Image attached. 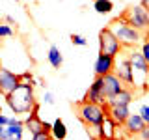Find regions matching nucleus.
<instances>
[{"label":"nucleus","mask_w":149,"mask_h":140,"mask_svg":"<svg viewBox=\"0 0 149 140\" xmlns=\"http://www.w3.org/2000/svg\"><path fill=\"white\" fill-rule=\"evenodd\" d=\"M119 50H123V45L119 43V39L116 37V34L110 30V26L102 28L99 32V52L116 56Z\"/></svg>","instance_id":"7"},{"label":"nucleus","mask_w":149,"mask_h":140,"mask_svg":"<svg viewBox=\"0 0 149 140\" xmlns=\"http://www.w3.org/2000/svg\"><path fill=\"white\" fill-rule=\"evenodd\" d=\"M13 36H15V30L9 24H0V41L8 39V37H13Z\"/></svg>","instance_id":"20"},{"label":"nucleus","mask_w":149,"mask_h":140,"mask_svg":"<svg viewBox=\"0 0 149 140\" xmlns=\"http://www.w3.org/2000/svg\"><path fill=\"white\" fill-rule=\"evenodd\" d=\"M106 106H108V105H106ZM129 114H130L129 105H114V106H108V114H106V116H110V118L121 127V125L125 123V120L129 118Z\"/></svg>","instance_id":"14"},{"label":"nucleus","mask_w":149,"mask_h":140,"mask_svg":"<svg viewBox=\"0 0 149 140\" xmlns=\"http://www.w3.org/2000/svg\"><path fill=\"white\" fill-rule=\"evenodd\" d=\"M32 138L34 140H47V138H52V136H50V133H47V131H41V133H36Z\"/></svg>","instance_id":"26"},{"label":"nucleus","mask_w":149,"mask_h":140,"mask_svg":"<svg viewBox=\"0 0 149 140\" xmlns=\"http://www.w3.org/2000/svg\"><path fill=\"white\" fill-rule=\"evenodd\" d=\"M140 52L143 54V58H146L147 64H149V37H147V39H143L142 43H140Z\"/></svg>","instance_id":"23"},{"label":"nucleus","mask_w":149,"mask_h":140,"mask_svg":"<svg viewBox=\"0 0 149 140\" xmlns=\"http://www.w3.org/2000/svg\"><path fill=\"white\" fill-rule=\"evenodd\" d=\"M19 77H21V82H30V84H34V80H36L34 75H32L30 71H26V69H24L21 75H19Z\"/></svg>","instance_id":"25"},{"label":"nucleus","mask_w":149,"mask_h":140,"mask_svg":"<svg viewBox=\"0 0 149 140\" xmlns=\"http://www.w3.org/2000/svg\"><path fill=\"white\" fill-rule=\"evenodd\" d=\"M50 136L56 138V140H63L67 136V125L62 118H56L52 121V127H50Z\"/></svg>","instance_id":"18"},{"label":"nucleus","mask_w":149,"mask_h":140,"mask_svg":"<svg viewBox=\"0 0 149 140\" xmlns=\"http://www.w3.org/2000/svg\"><path fill=\"white\" fill-rule=\"evenodd\" d=\"M0 112H2V105H0Z\"/></svg>","instance_id":"33"},{"label":"nucleus","mask_w":149,"mask_h":140,"mask_svg":"<svg viewBox=\"0 0 149 140\" xmlns=\"http://www.w3.org/2000/svg\"><path fill=\"white\" fill-rule=\"evenodd\" d=\"M101 129H102V138H116L118 136L119 125L116 123L110 116H106V118L102 120V123H101Z\"/></svg>","instance_id":"16"},{"label":"nucleus","mask_w":149,"mask_h":140,"mask_svg":"<svg viewBox=\"0 0 149 140\" xmlns=\"http://www.w3.org/2000/svg\"><path fill=\"white\" fill-rule=\"evenodd\" d=\"M47 60H49V64L52 65L54 69H60V67H62V65H63V56H62L60 47L50 45L49 47V54H47Z\"/></svg>","instance_id":"17"},{"label":"nucleus","mask_w":149,"mask_h":140,"mask_svg":"<svg viewBox=\"0 0 149 140\" xmlns=\"http://www.w3.org/2000/svg\"><path fill=\"white\" fill-rule=\"evenodd\" d=\"M9 123V116H6L4 112H0V125H8Z\"/></svg>","instance_id":"29"},{"label":"nucleus","mask_w":149,"mask_h":140,"mask_svg":"<svg viewBox=\"0 0 149 140\" xmlns=\"http://www.w3.org/2000/svg\"><path fill=\"white\" fill-rule=\"evenodd\" d=\"M93 69H95V75H101V77H104L106 73L114 71V56L99 52V54H97V60H95Z\"/></svg>","instance_id":"12"},{"label":"nucleus","mask_w":149,"mask_h":140,"mask_svg":"<svg viewBox=\"0 0 149 140\" xmlns=\"http://www.w3.org/2000/svg\"><path fill=\"white\" fill-rule=\"evenodd\" d=\"M93 9L99 15H108L114 9V2L112 0H93Z\"/></svg>","instance_id":"19"},{"label":"nucleus","mask_w":149,"mask_h":140,"mask_svg":"<svg viewBox=\"0 0 149 140\" xmlns=\"http://www.w3.org/2000/svg\"><path fill=\"white\" fill-rule=\"evenodd\" d=\"M71 43L77 45V47H86L88 45V39L80 34H71Z\"/></svg>","instance_id":"22"},{"label":"nucleus","mask_w":149,"mask_h":140,"mask_svg":"<svg viewBox=\"0 0 149 140\" xmlns=\"http://www.w3.org/2000/svg\"><path fill=\"white\" fill-rule=\"evenodd\" d=\"M102 86H104L106 99H110V97H114L116 93H119L121 90H123L125 84H123V80H121L114 71H110V73H106L104 77H102Z\"/></svg>","instance_id":"10"},{"label":"nucleus","mask_w":149,"mask_h":140,"mask_svg":"<svg viewBox=\"0 0 149 140\" xmlns=\"http://www.w3.org/2000/svg\"><path fill=\"white\" fill-rule=\"evenodd\" d=\"M21 84V77L19 73H15L13 69H8L4 65H0V88H2L4 93L13 92L15 88Z\"/></svg>","instance_id":"9"},{"label":"nucleus","mask_w":149,"mask_h":140,"mask_svg":"<svg viewBox=\"0 0 149 140\" xmlns=\"http://www.w3.org/2000/svg\"><path fill=\"white\" fill-rule=\"evenodd\" d=\"M121 17H123L130 26L138 28L140 32H147L149 30V6L136 4V6L129 8Z\"/></svg>","instance_id":"5"},{"label":"nucleus","mask_w":149,"mask_h":140,"mask_svg":"<svg viewBox=\"0 0 149 140\" xmlns=\"http://www.w3.org/2000/svg\"><path fill=\"white\" fill-rule=\"evenodd\" d=\"M110 30L116 34L119 43L123 45V49H130V47H136L142 43V32L138 28L130 26L123 17H118L116 21H112Z\"/></svg>","instance_id":"2"},{"label":"nucleus","mask_w":149,"mask_h":140,"mask_svg":"<svg viewBox=\"0 0 149 140\" xmlns=\"http://www.w3.org/2000/svg\"><path fill=\"white\" fill-rule=\"evenodd\" d=\"M147 34H149V30H147Z\"/></svg>","instance_id":"35"},{"label":"nucleus","mask_w":149,"mask_h":140,"mask_svg":"<svg viewBox=\"0 0 149 140\" xmlns=\"http://www.w3.org/2000/svg\"><path fill=\"white\" fill-rule=\"evenodd\" d=\"M108 114V106L101 103H91V101H82L77 105V116L84 125H99Z\"/></svg>","instance_id":"3"},{"label":"nucleus","mask_w":149,"mask_h":140,"mask_svg":"<svg viewBox=\"0 0 149 140\" xmlns=\"http://www.w3.org/2000/svg\"><path fill=\"white\" fill-rule=\"evenodd\" d=\"M4 97H6V93L2 92V88H0V99H4Z\"/></svg>","instance_id":"32"},{"label":"nucleus","mask_w":149,"mask_h":140,"mask_svg":"<svg viewBox=\"0 0 149 140\" xmlns=\"http://www.w3.org/2000/svg\"><path fill=\"white\" fill-rule=\"evenodd\" d=\"M6 105L13 114H30L37 105L36 101V92L34 84L30 82H21L13 92L6 93Z\"/></svg>","instance_id":"1"},{"label":"nucleus","mask_w":149,"mask_h":140,"mask_svg":"<svg viewBox=\"0 0 149 140\" xmlns=\"http://www.w3.org/2000/svg\"><path fill=\"white\" fill-rule=\"evenodd\" d=\"M15 2H19V0H15Z\"/></svg>","instance_id":"34"},{"label":"nucleus","mask_w":149,"mask_h":140,"mask_svg":"<svg viewBox=\"0 0 149 140\" xmlns=\"http://www.w3.org/2000/svg\"><path fill=\"white\" fill-rule=\"evenodd\" d=\"M138 112H140V116L143 118V121H146V123L149 125V105H140Z\"/></svg>","instance_id":"24"},{"label":"nucleus","mask_w":149,"mask_h":140,"mask_svg":"<svg viewBox=\"0 0 149 140\" xmlns=\"http://www.w3.org/2000/svg\"><path fill=\"white\" fill-rule=\"evenodd\" d=\"M146 125H147V123L143 121L142 116H140V112H136V114H132V112H130L129 118L125 120V123L121 125V127L125 129V133H127L129 136H136V134H138L143 127H146Z\"/></svg>","instance_id":"11"},{"label":"nucleus","mask_w":149,"mask_h":140,"mask_svg":"<svg viewBox=\"0 0 149 140\" xmlns=\"http://www.w3.org/2000/svg\"><path fill=\"white\" fill-rule=\"evenodd\" d=\"M84 101L106 105V95H104V86H102V77L101 75H95V80H93V84H90L86 95H84Z\"/></svg>","instance_id":"8"},{"label":"nucleus","mask_w":149,"mask_h":140,"mask_svg":"<svg viewBox=\"0 0 149 140\" xmlns=\"http://www.w3.org/2000/svg\"><path fill=\"white\" fill-rule=\"evenodd\" d=\"M127 49L119 50L118 54L114 56V73L123 80L125 86H132L134 84V75H132V65H130L129 54L125 52Z\"/></svg>","instance_id":"6"},{"label":"nucleus","mask_w":149,"mask_h":140,"mask_svg":"<svg viewBox=\"0 0 149 140\" xmlns=\"http://www.w3.org/2000/svg\"><path fill=\"white\" fill-rule=\"evenodd\" d=\"M24 121H21V123H8L6 125V140H21L24 138Z\"/></svg>","instance_id":"15"},{"label":"nucleus","mask_w":149,"mask_h":140,"mask_svg":"<svg viewBox=\"0 0 149 140\" xmlns=\"http://www.w3.org/2000/svg\"><path fill=\"white\" fill-rule=\"evenodd\" d=\"M136 136H138V138H142V140H149V125H146V127L140 131Z\"/></svg>","instance_id":"28"},{"label":"nucleus","mask_w":149,"mask_h":140,"mask_svg":"<svg viewBox=\"0 0 149 140\" xmlns=\"http://www.w3.org/2000/svg\"><path fill=\"white\" fill-rule=\"evenodd\" d=\"M134 101V92H132V86H125L119 93H116L114 97L106 99V105L108 106H114V105H129Z\"/></svg>","instance_id":"13"},{"label":"nucleus","mask_w":149,"mask_h":140,"mask_svg":"<svg viewBox=\"0 0 149 140\" xmlns=\"http://www.w3.org/2000/svg\"><path fill=\"white\" fill-rule=\"evenodd\" d=\"M130 65H132V75H134V84L132 88H146V84L149 80V64L143 58V54L136 50V47L127 49Z\"/></svg>","instance_id":"4"},{"label":"nucleus","mask_w":149,"mask_h":140,"mask_svg":"<svg viewBox=\"0 0 149 140\" xmlns=\"http://www.w3.org/2000/svg\"><path fill=\"white\" fill-rule=\"evenodd\" d=\"M6 22H9V24H15V19H13V17H6Z\"/></svg>","instance_id":"31"},{"label":"nucleus","mask_w":149,"mask_h":140,"mask_svg":"<svg viewBox=\"0 0 149 140\" xmlns=\"http://www.w3.org/2000/svg\"><path fill=\"white\" fill-rule=\"evenodd\" d=\"M0 140H6V125H0Z\"/></svg>","instance_id":"30"},{"label":"nucleus","mask_w":149,"mask_h":140,"mask_svg":"<svg viewBox=\"0 0 149 140\" xmlns=\"http://www.w3.org/2000/svg\"><path fill=\"white\" fill-rule=\"evenodd\" d=\"M88 134L93 138H102V129H101V123L99 125H88Z\"/></svg>","instance_id":"21"},{"label":"nucleus","mask_w":149,"mask_h":140,"mask_svg":"<svg viewBox=\"0 0 149 140\" xmlns=\"http://www.w3.org/2000/svg\"><path fill=\"white\" fill-rule=\"evenodd\" d=\"M43 103L45 105H54V95L50 92H45L43 93Z\"/></svg>","instance_id":"27"}]
</instances>
